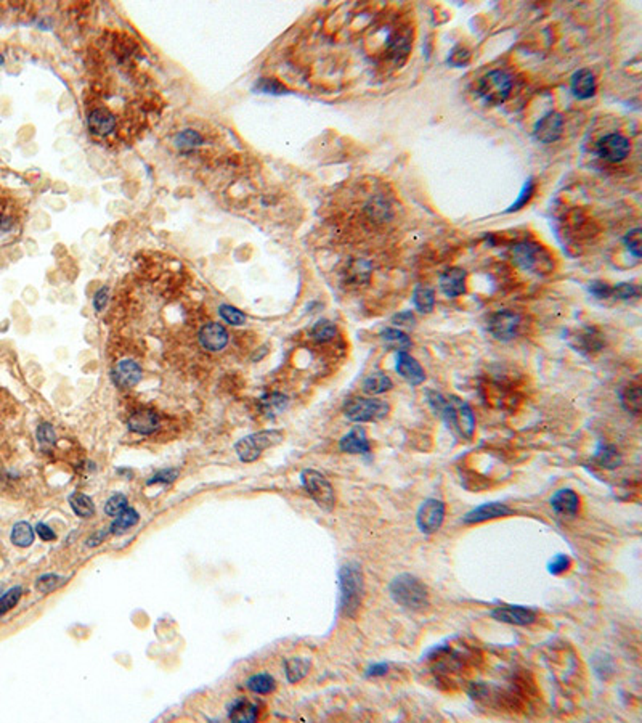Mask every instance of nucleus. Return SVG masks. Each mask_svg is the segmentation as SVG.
<instances>
[{"mask_svg":"<svg viewBox=\"0 0 642 723\" xmlns=\"http://www.w3.org/2000/svg\"><path fill=\"white\" fill-rule=\"evenodd\" d=\"M336 335H337V328L330 320L316 322L310 331V336L316 342H320V344H323V342L332 341L334 338H336Z\"/></svg>","mask_w":642,"mask_h":723,"instance_id":"4c0bfd02","label":"nucleus"},{"mask_svg":"<svg viewBox=\"0 0 642 723\" xmlns=\"http://www.w3.org/2000/svg\"><path fill=\"white\" fill-rule=\"evenodd\" d=\"M512 260L522 270L537 275H548L554 270V258L543 244L535 241H522L511 251Z\"/></svg>","mask_w":642,"mask_h":723,"instance_id":"7ed1b4c3","label":"nucleus"},{"mask_svg":"<svg viewBox=\"0 0 642 723\" xmlns=\"http://www.w3.org/2000/svg\"><path fill=\"white\" fill-rule=\"evenodd\" d=\"M639 296V290L638 286L631 285V283H620L616 286H612V297L614 299H623V301H628L631 299V297H638Z\"/></svg>","mask_w":642,"mask_h":723,"instance_id":"de8ad7c7","label":"nucleus"},{"mask_svg":"<svg viewBox=\"0 0 642 723\" xmlns=\"http://www.w3.org/2000/svg\"><path fill=\"white\" fill-rule=\"evenodd\" d=\"M87 127L95 137H106L116 129V117L106 108H94L87 115Z\"/></svg>","mask_w":642,"mask_h":723,"instance_id":"2eb2a0df","label":"nucleus"},{"mask_svg":"<svg viewBox=\"0 0 642 723\" xmlns=\"http://www.w3.org/2000/svg\"><path fill=\"white\" fill-rule=\"evenodd\" d=\"M570 89H572L573 95L580 100L591 99V97L595 94V89H598L594 74L591 73L589 69H584V68L578 69L577 73L572 76V81H570Z\"/></svg>","mask_w":642,"mask_h":723,"instance_id":"5701e85b","label":"nucleus"},{"mask_svg":"<svg viewBox=\"0 0 642 723\" xmlns=\"http://www.w3.org/2000/svg\"><path fill=\"white\" fill-rule=\"evenodd\" d=\"M35 435H37V442L40 444V447H42V449L49 450V449H51L56 444L55 429H53V426H51L50 423L39 424L37 431H35Z\"/></svg>","mask_w":642,"mask_h":723,"instance_id":"79ce46f5","label":"nucleus"},{"mask_svg":"<svg viewBox=\"0 0 642 723\" xmlns=\"http://www.w3.org/2000/svg\"><path fill=\"white\" fill-rule=\"evenodd\" d=\"M199 344L209 352H220L228 344V331L217 322H209L201 326L198 335Z\"/></svg>","mask_w":642,"mask_h":723,"instance_id":"ddd939ff","label":"nucleus"},{"mask_svg":"<svg viewBox=\"0 0 642 723\" xmlns=\"http://www.w3.org/2000/svg\"><path fill=\"white\" fill-rule=\"evenodd\" d=\"M450 61L453 65H458V66L466 65L467 61H469V53H467V50H464V49H458V50H455L453 55H451Z\"/></svg>","mask_w":642,"mask_h":723,"instance_id":"4d7b16f0","label":"nucleus"},{"mask_svg":"<svg viewBox=\"0 0 642 723\" xmlns=\"http://www.w3.org/2000/svg\"><path fill=\"white\" fill-rule=\"evenodd\" d=\"M35 534H37L40 538H42L44 542H51L55 540L56 538V534L53 532V529H51L50 526L45 524V522H39L37 526H35Z\"/></svg>","mask_w":642,"mask_h":723,"instance_id":"6e6d98bb","label":"nucleus"},{"mask_svg":"<svg viewBox=\"0 0 642 723\" xmlns=\"http://www.w3.org/2000/svg\"><path fill=\"white\" fill-rule=\"evenodd\" d=\"M413 302H414V307L419 312H423V314H429V312L434 310V306H435L434 290L429 288V286L419 285L413 293Z\"/></svg>","mask_w":642,"mask_h":723,"instance_id":"2f4dec72","label":"nucleus"},{"mask_svg":"<svg viewBox=\"0 0 642 723\" xmlns=\"http://www.w3.org/2000/svg\"><path fill=\"white\" fill-rule=\"evenodd\" d=\"M487 326L496 340L511 341L521 333L522 317L514 310H498L490 315Z\"/></svg>","mask_w":642,"mask_h":723,"instance_id":"1a4fd4ad","label":"nucleus"},{"mask_svg":"<svg viewBox=\"0 0 642 723\" xmlns=\"http://www.w3.org/2000/svg\"><path fill=\"white\" fill-rule=\"evenodd\" d=\"M257 707L253 702L241 701L231 707L228 712V719L236 723H253L257 720Z\"/></svg>","mask_w":642,"mask_h":723,"instance_id":"c85d7f7f","label":"nucleus"},{"mask_svg":"<svg viewBox=\"0 0 642 723\" xmlns=\"http://www.w3.org/2000/svg\"><path fill=\"white\" fill-rule=\"evenodd\" d=\"M339 588H341V613L346 617H355L363 601L364 582L363 571L357 563L344 564L339 571Z\"/></svg>","mask_w":642,"mask_h":723,"instance_id":"f257e3e1","label":"nucleus"},{"mask_svg":"<svg viewBox=\"0 0 642 723\" xmlns=\"http://www.w3.org/2000/svg\"><path fill=\"white\" fill-rule=\"evenodd\" d=\"M625 244L626 248L630 249V253L634 256V258H641V248H642V238H641V228H634L631 230V232L626 233L625 237Z\"/></svg>","mask_w":642,"mask_h":723,"instance_id":"09e8293b","label":"nucleus"},{"mask_svg":"<svg viewBox=\"0 0 642 723\" xmlns=\"http://www.w3.org/2000/svg\"><path fill=\"white\" fill-rule=\"evenodd\" d=\"M260 405H262V412H264L267 417H276V415L281 413L282 410L286 408L287 397L282 396V394L273 392L262 399Z\"/></svg>","mask_w":642,"mask_h":723,"instance_id":"e433bc0d","label":"nucleus"},{"mask_svg":"<svg viewBox=\"0 0 642 723\" xmlns=\"http://www.w3.org/2000/svg\"><path fill=\"white\" fill-rule=\"evenodd\" d=\"M219 314L220 317H222L223 322H227L228 325H233V326H241L244 325L246 320H248V317H246V314L243 310H239L238 307L231 306V304H222L219 307Z\"/></svg>","mask_w":642,"mask_h":723,"instance_id":"ea45409f","label":"nucleus"},{"mask_svg":"<svg viewBox=\"0 0 642 723\" xmlns=\"http://www.w3.org/2000/svg\"><path fill=\"white\" fill-rule=\"evenodd\" d=\"M108 302H110V288H108V286H101L94 296V309L100 312L108 306Z\"/></svg>","mask_w":642,"mask_h":723,"instance_id":"5fc2aeb1","label":"nucleus"},{"mask_svg":"<svg viewBox=\"0 0 642 723\" xmlns=\"http://www.w3.org/2000/svg\"><path fill=\"white\" fill-rule=\"evenodd\" d=\"M127 508V497L124 494H115L106 500L105 513L108 516H119Z\"/></svg>","mask_w":642,"mask_h":723,"instance_id":"c03bdc74","label":"nucleus"},{"mask_svg":"<svg viewBox=\"0 0 642 723\" xmlns=\"http://www.w3.org/2000/svg\"><path fill=\"white\" fill-rule=\"evenodd\" d=\"M10 540H12L13 545H17V547H22V548L31 547L35 540L34 527L26 521L17 522V524L13 526L12 534H10Z\"/></svg>","mask_w":642,"mask_h":723,"instance_id":"393cba45","label":"nucleus"},{"mask_svg":"<svg viewBox=\"0 0 642 723\" xmlns=\"http://www.w3.org/2000/svg\"><path fill=\"white\" fill-rule=\"evenodd\" d=\"M282 438H285V434H282L281 431H275V429L259 431V433H254L251 435H246V438H243V439H239L235 445V450H236V454H238L241 461H244V463H253V461L259 458L262 452H265L267 449L280 444Z\"/></svg>","mask_w":642,"mask_h":723,"instance_id":"39448f33","label":"nucleus"},{"mask_svg":"<svg viewBox=\"0 0 642 723\" xmlns=\"http://www.w3.org/2000/svg\"><path fill=\"white\" fill-rule=\"evenodd\" d=\"M69 505L79 517H92L95 515L94 500L89 495L81 494V492H76V494L69 497Z\"/></svg>","mask_w":642,"mask_h":723,"instance_id":"72a5a7b5","label":"nucleus"},{"mask_svg":"<svg viewBox=\"0 0 642 723\" xmlns=\"http://www.w3.org/2000/svg\"><path fill=\"white\" fill-rule=\"evenodd\" d=\"M22 595H23L22 587H13V588H10L7 593H3L2 597H0V614L8 613L10 609H13L15 606H17L19 598H22Z\"/></svg>","mask_w":642,"mask_h":723,"instance_id":"37998d69","label":"nucleus"},{"mask_svg":"<svg viewBox=\"0 0 642 723\" xmlns=\"http://www.w3.org/2000/svg\"><path fill=\"white\" fill-rule=\"evenodd\" d=\"M631 151V143L620 134H609L598 143V155L609 163L623 161Z\"/></svg>","mask_w":642,"mask_h":723,"instance_id":"9b49d317","label":"nucleus"},{"mask_svg":"<svg viewBox=\"0 0 642 723\" xmlns=\"http://www.w3.org/2000/svg\"><path fill=\"white\" fill-rule=\"evenodd\" d=\"M108 534H110V529H108V531H101L100 534H99V532H96V534H94V535H92V537L89 538V542H87V545H89V547H95V545H99V543H101L103 538H105Z\"/></svg>","mask_w":642,"mask_h":723,"instance_id":"052dcab7","label":"nucleus"},{"mask_svg":"<svg viewBox=\"0 0 642 723\" xmlns=\"http://www.w3.org/2000/svg\"><path fill=\"white\" fill-rule=\"evenodd\" d=\"M437 415L444 419L446 426L453 431L455 434L461 435L466 440L472 439L475 429V418L469 404L461 401L458 397H450L446 399L444 407L440 408V412Z\"/></svg>","mask_w":642,"mask_h":723,"instance_id":"20e7f679","label":"nucleus"},{"mask_svg":"<svg viewBox=\"0 0 642 723\" xmlns=\"http://www.w3.org/2000/svg\"><path fill=\"white\" fill-rule=\"evenodd\" d=\"M369 275H371V267H369V264L366 263V260L357 259V260H353L350 265H348L346 279L352 286H357L358 288L360 285L368 283Z\"/></svg>","mask_w":642,"mask_h":723,"instance_id":"bb28decb","label":"nucleus"},{"mask_svg":"<svg viewBox=\"0 0 642 723\" xmlns=\"http://www.w3.org/2000/svg\"><path fill=\"white\" fill-rule=\"evenodd\" d=\"M12 228H13V220H12V217H8V215L0 214V235L8 233L10 230H12Z\"/></svg>","mask_w":642,"mask_h":723,"instance_id":"bf43d9fd","label":"nucleus"},{"mask_svg":"<svg viewBox=\"0 0 642 723\" xmlns=\"http://www.w3.org/2000/svg\"><path fill=\"white\" fill-rule=\"evenodd\" d=\"M466 276L467 274L459 267L448 269L440 276V290L446 297H458L466 293Z\"/></svg>","mask_w":642,"mask_h":723,"instance_id":"412c9836","label":"nucleus"},{"mask_svg":"<svg viewBox=\"0 0 642 723\" xmlns=\"http://www.w3.org/2000/svg\"><path fill=\"white\" fill-rule=\"evenodd\" d=\"M255 90L259 92H264V94H271V95H278V94H286L287 89L285 85L281 84L280 81L276 79H260L259 82L255 84Z\"/></svg>","mask_w":642,"mask_h":723,"instance_id":"49530a36","label":"nucleus"},{"mask_svg":"<svg viewBox=\"0 0 642 723\" xmlns=\"http://www.w3.org/2000/svg\"><path fill=\"white\" fill-rule=\"evenodd\" d=\"M63 583H65L63 577L56 576V574H45V576H40L37 579V582H35V588H37V592L47 595V593L55 592V590L60 585H63Z\"/></svg>","mask_w":642,"mask_h":723,"instance_id":"a19ab883","label":"nucleus"},{"mask_svg":"<svg viewBox=\"0 0 642 723\" xmlns=\"http://www.w3.org/2000/svg\"><path fill=\"white\" fill-rule=\"evenodd\" d=\"M138 521H140V515H138V511L133 508H128L127 506V508L122 511L119 516H116V520L112 521V524L108 527V529H110V534L121 535L130 529V527L135 526Z\"/></svg>","mask_w":642,"mask_h":723,"instance_id":"cd10ccee","label":"nucleus"},{"mask_svg":"<svg viewBox=\"0 0 642 723\" xmlns=\"http://www.w3.org/2000/svg\"><path fill=\"white\" fill-rule=\"evenodd\" d=\"M620 402L621 405H623V408L626 410V412H630L631 415H638L641 413V402H642V392H641V388L638 386V384H631V386L625 388L623 391L620 392Z\"/></svg>","mask_w":642,"mask_h":723,"instance_id":"a878e982","label":"nucleus"},{"mask_svg":"<svg viewBox=\"0 0 642 723\" xmlns=\"http://www.w3.org/2000/svg\"><path fill=\"white\" fill-rule=\"evenodd\" d=\"M512 90L511 76L502 69H493L479 82V95L490 105L505 103Z\"/></svg>","mask_w":642,"mask_h":723,"instance_id":"0eeeda50","label":"nucleus"},{"mask_svg":"<svg viewBox=\"0 0 642 723\" xmlns=\"http://www.w3.org/2000/svg\"><path fill=\"white\" fill-rule=\"evenodd\" d=\"M397 372L411 386H419L425 379L423 367L408 352H397Z\"/></svg>","mask_w":642,"mask_h":723,"instance_id":"a211bd4d","label":"nucleus"},{"mask_svg":"<svg viewBox=\"0 0 642 723\" xmlns=\"http://www.w3.org/2000/svg\"><path fill=\"white\" fill-rule=\"evenodd\" d=\"M389 593L398 606L408 611H423L429 606L428 587L411 574H400L395 577L389 585Z\"/></svg>","mask_w":642,"mask_h":723,"instance_id":"f03ea898","label":"nucleus"},{"mask_svg":"<svg viewBox=\"0 0 642 723\" xmlns=\"http://www.w3.org/2000/svg\"><path fill=\"white\" fill-rule=\"evenodd\" d=\"M445 520V504L437 499H428L421 505V508L416 515L419 531L425 535L435 534L444 524Z\"/></svg>","mask_w":642,"mask_h":723,"instance_id":"9d476101","label":"nucleus"},{"mask_svg":"<svg viewBox=\"0 0 642 723\" xmlns=\"http://www.w3.org/2000/svg\"><path fill=\"white\" fill-rule=\"evenodd\" d=\"M389 404L381 401V399H352L350 402L346 405V417L353 423H371V422H381L382 418L387 417L389 413Z\"/></svg>","mask_w":642,"mask_h":723,"instance_id":"6e6552de","label":"nucleus"},{"mask_svg":"<svg viewBox=\"0 0 642 723\" xmlns=\"http://www.w3.org/2000/svg\"><path fill=\"white\" fill-rule=\"evenodd\" d=\"M491 617L511 625H530L537 620V614L523 606H500L493 609Z\"/></svg>","mask_w":642,"mask_h":723,"instance_id":"f3484780","label":"nucleus"},{"mask_svg":"<svg viewBox=\"0 0 642 723\" xmlns=\"http://www.w3.org/2000/svg\"><path fill=\"white\" fill-rule=\"evenodd\" d=\"M573 347L583 354L599 352L600 349H602L600 335L595 330H593V328H586V330L578 331L577 336H573Z\"/></svg>","mask_w":642,"mask_h":723,"instance_id":"b1692460","label":"nucleus"},{"mask_svg":"<svg viewBox=\"0 0 642 723\" xmlns=\"http://www.w3.org/2000/svg\"><path fill=\"white\" fill-rule=\"evenodd\" d=\"M339 449L346 454L353 455H368L371 452V445L366 435V431L362 426H355L350 433H347L339 442Z\"/></svg>","mask_w":642,"mask_h":723,"instance_id":"6ab92c4d","label":"nucleus"},{"mask_svg":"<svg viewBox=\"0 0 642 723\" xmlns=\"http://www.w3.org/2000/svg\"><path fill=\"white\" fill-rule=\"evenodd\" d=\"M382 340L385 344L395 349L397 352H407V349L411 346L409 338L403 331L395 330V328H385L382 331Z\"/></svg>","mask_w":642,"mask_h":723,"instance_id":"f704fd0d","label":"nucleus"},{"mask_svg":"<svg viewBox=\"0 0 642 723\" xmlns=\"http://www.w3.org/2000/svg\"><path fill=\"white\" fill-rule=\"evenodd\" d=\"M551 506L557 515L573 517L580 508V497L572 489H561L551 497Z\"/></svg>","mask_w":642,"mask_h":723,"instance_id":"4be33fe9","label":"nucleus"},{"mask_svg":"<svg viewBox=\"0 0 642 723\" xmlns=\"http://www.w3.org/2000/svg\"><path fill=\"white\" fill-rule=\"evenodd\" d=\"M589 293L598 299H607V297H612V286L605 281H593V283H589Z\"/></svg>","mask_w":642,"mask_h":723,"instance_id":"864d4df0","label":"nucleus"},{"mask_svg":"<svg viewBox=\"0 0 642 723\" xmlns=\"http://www.w3.org/2000/svg\"><path fill=\"white\" fill-rule=\"evenodd\" d=\"M248 688L257 695H269L276 688V681L269 674H257L248 680Z\"/></svg>","mask_w":642,"mask_h":723,"instance_id":"c9c22d12","label":"nucleus"},{"mask_svg":"<svg viewBox=\"0 0 642 723\" xmlns=\"http://www.w3.org/2000/svg\"><path fill=\"white\" fill-rule=\"evenodd\" d=\"M159 417L158 413H154L153 410H137L133 412L127 419V426L132 433L142 434V435H150L154 431L159 429Z\"/></svg>","mask_w":642,"mask_h":723,"instance_id":"aec40b11","label":"nucleus"},{"mask_svg":"<svg viewBox=\"0 0 642 723\" xmlns=\"http://www.w3.org/2000/svg\"><path fill=\"white\" fill-rule=\"evenodd\" d=\"M178 476V469L176 468H166L162 471H159V473H156L153 476V478L146 482L148 485H154V484H171V482H174L177 479Z\"/></svg>","mask_w":642,"mask_h":723,"instance_id":"3c124183","label":"nucleus"},{"mask_svg":"<svg viewBox=\"0 0 642 723\" xmlns=\"http://www.w3.org/2000/svg\"><path fill=\"white\" fill-rule=\"evenodd\" d=\"M533 193H535V181L533 178H528L525 185H523L521 194H518L517 201L512 204V206L509 208V213L512 211H518V209H522L525 204L530 201V199L533 198Z\"/></svg>","mask_w":642,"mask_h":723,"instance_id":"a18cd8bd","label":"nucleus"},{"mask_svg":"<svg viewBox=\"0 0 642 723\" xmlns=\"http://www.w3.org/2000/svg\"><path fill=\"white\" fill-rule=\"evenodd\" d=\"M570 567V558L567 555H556L548 564V571L552 576H559Z\"/></svg>","mask_w":642,"mask_h":723,"instance_id":"603ef678","label":"nucleus"},{"mask_svg":"<svg viewBox=\"0 0 642 723\" xmlns=\"http://www.w3.org/2000/svg\"><path fill=\"white\" fill-rule=\"evenodd\" d=\"M301 481L307 494L312 497V500L320 506L321 510L331 511L336 505V495L331 482L328 481L321 473L315 469H304L301 474Z\"/></svg>","mask_w":642,"mask_h":723,"instance_id":"423d86ee","label":"nucleus"},{"mask_svg":"<svg viewBox=\"0 0 642 723\" xmlns=\"http://www.w3.org/2000/svg\"><path fill=\"white\" fill-rule=\"evenodd\" d=\"M392 389V381L389 376L382 375V373H373L363 381V391L371 396H379Z\"/></svg>","mask_w":642,"mask_h":723,"instance_id":"473e14b6","label":"nucleus"},{"mask_svg":"<svg viewBox=\"0 0 642 723\" xmlns=\"http://www.w3.org/2000/svg\"><path fill=\"white\" fill-rule=\"evenodd\" d=\"M564 131V119L556 111H549L535 126V138L541 143H552L559 140Z\"/></svg>","mask_w":642,"mask_h":723,"instance_id":"4468645a","label":"nucleus"},{"mask_svg":"<svg viewBox=\"0 0 642 723\" xmlns=\"http://www.w3.org/2000/svg\"><path fill=\"white\" fill-rule=\"evenodd\" d=\"M310 669V663L307 659L302 658H289L285 660V672L286 679L289 683H297L308 674Z\"/></svg>","mask_w":642,"mask_h":723,"instance_id":"c756f323","label":"nucleus"},{"mask_svg":"<svg viewBox=\"0 0 642 723\" xmlns=\"http://www.w3.org/2000/svg\"><path fill=\"white\" fill-rule=\"evenodd\" d=\"M512 510L505 504H498V501H491V504H484L477 508L471 510L467 515L462 517V521L466 524H479V522L498 520V517L509 516Z\"/></svg>","mask_w":642,"mask_h":723,"instance_id":"dca6fc26","label":"nucleus"},{"mask_svg":"<svg viewBox=\"0 0 642 723\" xmlns=\"http://www.w3.org/2000/svg\"><path fill=\"white\" fill-rule=\"evenodd\" d=\"M594 460L598 461V465L602 466V468L614 469V468H616V466H620L621 455L618 454V450H616L614 445L600 444L599 449L595 450Z\"/></svg>","mask_w":642,"mask_h":723,"instance_id":"7c9ffc66","label":"nucleus"},{"mask_svg":"<svg viewBox=\"0 0 642 723\" xmlns=\"http://www.w3.org/2000/svg\"><path fill=\"white\" fill-rule=\"evenodd\" d=\"M594 672L598 674L600 679H609L614 674V663L609 656H600V658H594Z\"/></svg>","mask_w":642,"mask_h":723,"instance_id":"8fccbe9b","label":"nucleus"},{"mask_svg":"<svg viewBox=\"0 0 642 723\" xmlns=\"http://www.w3.org/2000/svg\"><path fill=\"white\" fill-rule=\"evenodd\" d=\"M203 145V137L199 132L193 129H185L178 132L176 137V147L183 151H192L194 148Z\"/></svg>","mask_w":642,"mask_h":723,"instance_id":"58836bf2","label":"nucleus"},{"mask_svg":"<svg viewBox=\"0 0 642 723\" xmlns=\"http://www.w3.org/2000/svg\"><path fill=\"white\" fill-rule=\"evenodd\" d=\"M389 670V665L385 663H379V664H374L371 665V667H368L366 670V675L368 676H382L387 674Z\"/></svg>","mask_w":642,"mask_h":723,"instance_id":"13d9d810","label":"nucleus"},{"mask_svg":"<svg viewBox=\"0 0 642 723\" xmlns=\"http://www.w3.org/2000/svg\"><path fill=\"white\" fill-rule=\"evenodd\" d=\"M143 370L135 360L132 358H124V360L117 362L116 367L112 368L111 378L112 383L121 389H132L135 388L138 383L142 381Z\"/></svg>","mask_w":642,"mask_h":723,"instance_id":"f8f14e48","label":"nucleus"},{"mask_svg":"<svg viewBox=\"0 0 642 723\" xmlns=\"http://www.w3.org/2000/svg\"><path fill=\"white\" fill-rule=\"evenodd\" d=\"M3 63H5V58H3V55H2V53H0V66H2Z\"/></svg>","mask_w":642,"mask_h":723,"instance_id":"680f3d73","label":"nucleus"}]
</instances>
